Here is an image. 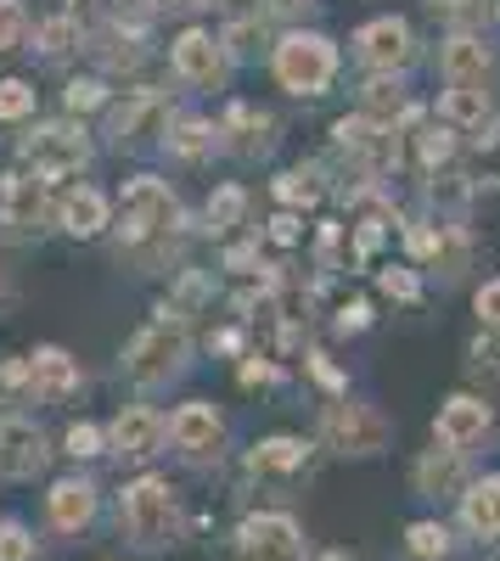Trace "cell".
I'll list each match as a JSON object with an SVG mask.
<instances>
[{"mask_svg":"<svg viewBox=\"0 0 500 561\" xmlns=\"http://www.w3.org/2000/svg\"><path fill=\"white\" fill-rule=\"evenodd\" d=\"M276 73H282L287 90H298V96H321V90L332 84V73H338L332 39H321V34H287L276 45Z\"/></svg>","mask_w":500,"mask_h":561,"instance_id":"cell-4","label":"cell"},{"mask_svg":"<svg viewBox=\"0 0 500 561\" xmlns=\"http://www.w3.org/2000/svg\"><path fill=\"white\" fill-rule=\"evenodd\" d=\"M39 39H45V51L57 57V51H68V45H73V23H68V18H57V23H45V28H39Z\"/></svg>","mask_w":500,"mask_h":561,"instance_id":"cell-39","label":"cell"},{"mask_svg":"<svg viewBox=\"0 0 500 561\" xmlns=\"http://www.w3.org/2000/svg\"><path fill=\"white\" fill-rule=\"evenodd\" d=\"M0 219H7V230H18V237L39 230V219H45V185L29 180V174H12L7 185H0Z\"/></svg>","mask_w":500,"mask_h":561,"instance_id":"cell-20","label":"cell"},{"mask_svg":"<svg viewBox=\"0 0 500 561\" xmlns=\"http://www.w3.org/2000/svg\"><path fill=\"white\" fill-rule=\"evenodd\" d=\"M214 147V129L203 124V118H180L174 129H169V152L174 158H203Z\"/></svg>","mask_w":500,"mask_h":561,"instance_id":"cell-27","label":"cell"},{"mask_svg":"<svg viewBox=\"0 0 500 561\" xmlns=\"http://www.w3.org/2000/svg\"><path fill=\"white\" fill-rule=\"evenodd\" d=\"M96 102H102V84H96V79H73V84H68V107H73V113H90Z\"/></svg>","mask_w":500,"mask_h":561,"instance_id":"cell-38","label":"cell"},{"mask_svg":"<svg viewBox=\"0 0 500 561\" xmlns=\"http://www.w3.org/2000/svg\"><path fill=\"white\" fill-rule=\"evenodd\" d=\"M417 152H422V163H428V169H439V163L450 158V135H444V129H433V124H428V129H417Z\"/></svg>","mask_w":500,"mask_h":561,"instance_id":"cell-34","label":"cell"},{"mask_svg":"<svg viewBox=\"0 0 500 561\" xmlns=\"http://www.w3.org/2000/svg\"><path fill=\"white\" fill-rule=\"evenodd\" d=\"M309 7V0H264V12H276V18H298Z\"/></svg>","mask_w":500,"mask_h":561,"instance_id":"cell-45","label":"cell"},{"mask_svg":"<svg viewBox=\"0 0 500 561\" xmlns=\"http://www.w3.org/2000/svg\"><path fill=\"white\" fill-rule=\"evenodd\" d=\"M270 237H276V242H298V219H293V214H282V219H276V230H270Z\"/></svg>","mask_w":500,"mask_h":561,"instance_id":"cell-46","label":"cell"},{"mask_svg":"<svg viewBox=\"0 0 500 561\" xmlns=\"http://www.w3.org/2000/svg\"><path fill=\"white\" fill-rule=\"evenodd\" d=\"M405 550H411V561H450L456 556V534H450L439 517H422L405 528Z\"/></svg>","mask_w":500,"mask_h":561,"instance_id":"cell-23","label":"cell"},{"mask_svg":"<svg viewBox=\"0 0 500 561\" xmlns=\"http://www.w3.org/2000/svg\"><path fill=\"white\" fill-rule=\"evenodd\" d=\"M270 377H276V365H264V359H248V365H242V382H248V388H259V382H270Z\"/></svg>","mask_w":500,"mask_h":561,"instance_id":"cell-43","label":"cell"},{"mask_svg":"<svg viewBox=\"0 0 500 561\" xmlns=\"http://www.w3.org/2000/svg\"><path fill=\"white\" fill-rule=\"evenodd\" d=\"M338 147L343 152H354L360 163H366L372 174H383V169H394V158H399V147H394V135H388V124H377V118H338Z\"/></svg>","mask_w":500,"mask_h":561,"instance_id":"cell-15","label":"cell"},{"mask_svg":"<svg viewBox=\"0 0 500 561\" xmlns=\"http://www.w3.org/2000/svg\"><path fill=\"white\" fill-rule=\"evenodd\" d=\"M439 113L450 124H489V96H484V84H450L444 90V102Z\"/></svg>","mask_w":500,"mask_h":561,"instance_id":"cell-24","label":"cell"},{"mask_svg":"<svg viewBox=\"0 0 500 561\" xmlns=\"http://www.w3.org/2000/svg\"><path fill=\"white\" fill-rule=\"evenodd\" d=\"M360 57H366L372 68H405L411 62V28H405L399 18H377L360 28Z\"/></svg>","mask_w":500,"mask_h":561,"instance_id":"cell-21","label":"cell"},{"mask_svg":"<svg viewBox=\"0 0 500 561\" xmlns=\"http://www.w3.org/2000/svg\"><path fill=\"white\" fill-rule=\"evenodd\" d=\"M96 12H102V0H73V23H90Z\"/></svg>","mask_w":500,"mask_h":561,"instance_id":"cell-47","label":"cell"},{"mask_svg":"<svg viewBox=\"0 0 500 561\" xmlns=\"http://www.w3.org/2000/svg\"><path fill=\"white\" fill-rule=\"evenodd\" d=\"M158 135H169V107H163V96H152V90L129 96L113 113V140L118 147H147V140H158Z\"/></svg>","mask_w":500,"mask_h":561,"instance_id":"cell-16","label":"cell"},{"mask_svg":"<svg viewBox=\"0 0 500 561\" xmlns=\"http://www.w3.org/2000/svg\"><path fill=\"white\" fill-rule=\"evenodd\" d=\"M309 460H315V444L276 433V438H259L248 449V472L253 478H298V472H309Z\"/></svg>","mask_w":500,"mask_h":561,"instance_id":"cell-17","label":"cell"},{"mask_svg":"<svg viewBox=\"0 0 500 561\" xmlns=\"http://www.w3.org/2000/svg\"><path fill=\"white\" fill-rule=\"evenodd\" d=\"M242 208H248L242 185H219V192L208 197V225H214V230H231V225L242 219Z\"/></svg>","mask_w":500,"mask_h":561,"instance_id":"cell-31","label":"cell"},{"mask_svg":"<svg viewBox=\"0 0 500 561\" xmlns=\"http://www.w3.org/2000/svg\"><path fill=\"white\" fill-rule=\"evenodd\" d=\"M23 158L34 163V174H73V169H84L90 147L73 124H45L23 140Z\"/></svg>","mask_w":500,"mask_h":561,"instance_id":"cell-12","label":"cell"},{"mask_svg":"<svg viewBox=\"0 0 500 561\" xmlns=\"http://www.w3.org/2000/svg\"><path fill=\"white\" fill-rule=\"evenodd\" d=\"M237 561H309L304 528L287 511H253L237 523Z\"/></svg>","mask_w":500,"mask_h":561,"instance_id":"cell-5","label":"cell"},{"mask_svg":"<svg viewBox=\"0 0 500 561\" xmlns=\"http://www.w3.org/2000/svg\"><path fill=\"white\" fill-rule=\"evenodd\" d=\"M309 561H354L349 550H321V556H309Z\"/></svg>","mask_w":500,"mask_h":561,"instance_id":"cell-48","label":"cell"},{"mask_svg":"<svg viewBox=\"0 0 500 561\" xmlns=\"http://www.w3.org/2000/svg\"><path fill=\"white\" fill-rule=\"evenodd\" d=\"M484 7V0H433V12H444V18H473Z\"/></svg>","mask_w":500,"mask_h":561,"instance_id":"cell-42","label":"cell"},{"mask_svg":"<svg viewBox=\"0 0 500 561\" xmlns=\"http://www.w3.org/2000/svg\"><path fill=\"white\" fill-rule=\"evenodd\" d=\"M411 483H417L422 500H450V494L462 500V489L473 483V472H467V449H450V444L433 438V449H422V460L411 466Z\"/></svg>","mask_w":500,"mask_h":561,"instance_id":"cell-13","label":"cell"},{"mask_svg":"<svg viewBox=\"0 0 500 561\" xmlns=\"http://www.w3.org/2000/svg\"><path fill=\"white\" fill-rule=\"evenodd\" d=\"M180 359H186V325H180V314H158L147 332H135V343L124 348V377L135 388H163Z\"/></svg>","mask_w":500,"mask_h":561,"instance_id":"cell-2","label":"cell"},{"mask_svg":"<svg viewBox=\"0 0 500 561\" xmlns=\"http://www.w3.org/2000/svg\"><path fill=\"white\" fill-rule=\"evenodd\" d=\"M96 511H102V489L90 478H57L45 489V523H52V534H84L96 523Z\"/></svg>","mask_w":500,"mask_h":561,"instance_id":"cell-10","label":"cell"},{"mask_svg":"<svg viewBox=\"0 0 500 561\" xmlns=\"http://www.w3.org/2000/svg\"><path fill=\"white\" fill-rule=\"evenodd\" d=\"M462 534L478 545H500V478H473L462 489Z\"/></svg>","mask_w":500,"mask_h":561,"instance_id":"cell-18","label":"cell"},{"mask_svg":"<svg viewBox=\"0 0 500 561\" xmlns=\"http://www.w3.org/2000/svg\"><path fill=\"white\" fill-rule=\"evenodd\" d=\"M489 427H495L489 404H484V399H473V393H456L450 404H439L433 438H439V444H450V449H473V444H484V438H489Z\"/></svg>","mask_w":500,"mask_h":561,"instance_id":"cell-14","label":"cell"},{"mask_svg":"<svg viewBox=\"0 0 500 561\" xmlns=\"http://www.w3.org/2000/svg\"><path fill=\"white\" fill-rule=\"evenodd\" d=\"M39 539L18 523V517H0V561H34Z\"/></svg>","mask_w":500,"mask_h":561,"instance_id":"cell-29","label":"cell"},{"mask_svg":"<svg viewBox=\"0 0 500 561\" xmlns=\"http://www.w3.org/2000/svg\"><path fill=\"white\" fill-rule=\"evenodd\" d=\"M473 370L489 382H500V337H478L473 343Z\"/></svg>","mask_w":500,"mask_h":561,"instance_id":"cell-36","label":"cell"},{"mask_svg":"<svg viewBox=\"0 0 500 561\" xmlns=\"http://www.w3.org/2000/svg\"><path fill=\"white\" fill-rule=\"evenodd\" d=\"M478 163H484V174H489V180H500V135H495V140H484Z\"/></svg>","mask_w":500,"mask_h":561,"instance_id":"cell-44","label":"cell"},{"mask_svg":"<svg viewBox=\"0 0 500 561\" xmlns=\"http://www.w3.org/2000/svg\"><path fill=\"white\" fill-rule=\"evenodd\" d=\"M174 73L192 79V84H219L225 79V45L214 34H203V28L180 34L174 39Z\"/></svg>","mask_w":500,"mask_h":561,"instance_id":"cell-19","label":"cell"},{"mask_svg":"<svg viewBox=\"0 0 500 561\" xmlns=\"http://www.w3.org/2000/svg\"><path fill=\"white\" fill-rule=\"evenodd\" d=\"M366 118H377L388 129H394V118H405V96H399L394 79H372L366 84Z\"/></svg>","mask_w":500,"mask_h":561,"instance_id":"cell-26","label":"cell"},{"mask_svg":"<svg viewBox=\"0 0 500 561\" xmlns=\"http://www.w3.org/2000/svg\"><path fill=\"white\" fill-rule=\"evenodd\" d=\"M231 135H237V152H264L270 147V118L248 113V107H231Z\"/></svg>","mask_w":500,"mask_h":561,"instance_id":"cell-28","label":"cell"},{"mask_svg":"<svg viewBox=\"0 0 500 561\" xmlns=\"http://www.w3.org/2000/svg\"><path fill=\"white\" fill-rule=\"evenodd\" d=\"M309 370H315V382H321V388H332V393H343V388H349V382L338 377V370L327 365V354H309Z\"/></svg>","mask_w":500,"mask_h":561,"instance_id":"cell-41","label":"cell"},{"mask_svg":"<svg viewBox=\"0 0 500 561\" xmlns=\"http://www.w3.org/2000/svg\"><path fill=\"white\" fill-rule=\"evenodd\" d=\"M158 7H214V0H158Z\"/></svg>","mask_w":500,"mask_h":561,"instance_id":"cell-49","label":"cell"},{"mask_svg":"<svg viewBox=\"0 0 500 561\" xmlns=\"http://www.w3.org/2000/svg\"><path fill=\"white\" fill-rule=\"evenodd\" d=\"M180 230V203L163 192L158 180H129L124 185V237L141 248V242H152V237H174Z\"/></svg>","mask_w":500,"mask_h":561,"instance_id":"cell-6","label":"cell"},{"mask_svg":"<svg viewBox=\"0 0 500 561\" xmlns=\"http://www.w3.org/2000/svg\"><path fill=\"white\" fill-rule=\"evenodd\" d=\"M388 438H394V427H388V415H383L377 404L338 399V404H327V415H321V444H327L332 455L372 460V455L388 449Z\"/></svg>","mask_w":500,"mask_h":561,"instance_id":"cell-3","label":"cell"},{"mask_svg":"<svg viewBox=\"0 0 500 561\" xmlns=\"http://www.w3.org/2000/svg\"><path fill=\"white\" fill-rule=\"evenodd\" d=\"M276 197L282 203H315V197H321V185H315V174H282Z\"/></svg>","mask_w":500,"mask_h":561,"instance_id":"cell-35","label":"cell"},{"mask_svg":"<svg viewBox=\"0 0 500 561\" xmlns=\"http://www.w3.org/2000/svg\"><path fill=\"white\" fill-rule=\"evenodd\" d=\"M169 438V421L152 410V404H129L118 410V421L107 427V455H124V460H152Z\"/></svg>","mask_w":500,"mask_h":561,"instance_id":"cell-11","label":"cell"},{"mask_svg":"<svg viewBox=\"0 0 500 561\" xmlns=\"http://www.w3.org/2000/svg\"><path fill=\"white\" fill-rule=\"evenodd\" d=\"M29 34V12L18 0H0V51H12V45Z\"/></svg>","mask_w":500,"mask_h":561,"instance_id":"cell-32","label":"cell"},{"mask_svg":"<svg viewBox=\"0 0 500 561\" xmlns=\"http://www.w3.org/2000/svg\"><path fill=\"white\" fill-rule=\"evenodd\" d=\"M45 433L34 427L29 415H0V483H29L45 472Z\"/></svg>","mask_w":500,"mask_h":561,"instance_id":"cell-9","label":"cell"},{"mask_svg":"<svg viewBox=\"0 0 500 561\" xmlns=\"http://www.w3.org/2000/svg\"><path fill=\"white\" fill-rule=\"evenodd\" d=\"M34 107V90L23 84V79H7L0 84V118H23Z\"/></svg>","mask_w":500,"mask_h":561,"instance_id":"cell-33","label":"cell"},{"mask_svg":"<svg viewBox=\"0 0 500 561\" xmlns=\"http://www.w3.org/2000/svg\"><path fill=\"white\" fill-rule=\"evenodd\" d=\"M180 528H186V511H180V494H174L169 478L147 472V478L124 483V494H118V534L135 550L158 556V550H169L180 539Z\"/></svg>","mask_w":500,"mask_h":561,"instance_id":"cell-1","label":"cell"},{"mask_svg":"<svg viewBox=\"0 0 500 561\" xmlns=\"http://www.w3.org/2000/svg\"><path fill=\"white\" fill-rule=\"evenodd\" d=\"M63 225L73 230V237H96V230L107 225V203H102V192H73V197L63 203Z\"/></svg>","mask_w":500,"mask_h":561,"instance_id":"cell-25","label":"cell"},{"mask_svg":"<svg viewBox=\"0 0 500 561\" xmlns=\"http://www.w3.org/2000/svg\"><path fill=\"white\" fill-rule=\"evenodd\" d=\"M63 449H68L73 460H96V455H107V433L90 427V421H73V427L63 433Z\"/></svg>","mask_w":500,"mask_h":561,"instance_id":"cell-30","label":"cell"},{"mask_svg":"<svg viewBox=\"0 0 500 561\" xmlns=\"http://www.w3.org/2000/svg\"><path fill=\"white\" fill-rule=\"evenodd\" d=\"M169 444H174L180 455H186L192 466L219 460V455H225V421H219V410H214V404H203V399L180 404V410L169 415Z\"/></svg>","mask_w":500,"mask_h":561,"instance_id":"cell-8","label":"cell"},{"mask_svg":"<svg viewBox=\"0 0 500 561\" xmlns=\"http://www.w3.org/2000/svg\"><path fill=\"white\" fill-rule=\"evenodd\" d=\"M0 377H7V388H23L29 399L52 404V399H68V393L79 388V365H73L63 348H34L29 359H18V365L0 370Z\"/></svg>","mask_w":500,"mask_h":561,"instance_id":"cell-7","label":"cell"},{"mask_svg":"<svg viewBox=\"0 0 500 561\" xmlns=\"http://www.w3.org/2000/svg\"><path fill=\"white\" fill-rule=\"evenodd\" d=\"M383 293H388V298H405V304H411V298H422V280H417L411 270H383Z\"/></svg>","mask_w":500,"mask_h":561,"instance_id":"cell-37","label":"cell"},{"mask_svg":"<svg viewBox=\"0 0 500 561\" xmlns=\"http://www.w3.org/2000/svg\"><path fill=\"white\" fill-rule=\"evenodd\" d=\"M478 320L484 325H500V280H489V287L478 293Z\"/></svg>","mask_w":500,"mask_h":561,"instance_id":"cell-40","label":"cell"},{"mask_svg":"<svg viewBox=\"0 0 500 561\" xmlns=\"http://www.w3.org/2000/svg\"><path fill=\"white\" fill-rule=\"evenodd\" d=\"M484 73H489V51H484V39L456 34V39L444 45V79H450V84H484Z\"/></svg>","mask_w":500,"mask_h":561,"instance_id":"cell-22","label":"cell"}]
</instances>
